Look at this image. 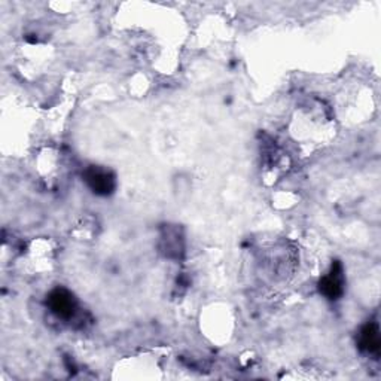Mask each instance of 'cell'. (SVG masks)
Masks as SVG:
<instances>
[{"label":"cell","mask_w":381,"mask_h":381,"mask_svg":"<svg viewBox=\"0 0 381 381\" xmlns=\"http://www.w3.org/2000/svg\"><path fill=\"white\" fill-rule=\"evenodd\" d=\"M344 279H342V268L340 263H335L332 265L331 273L325 275L320 282V290L323 295H326L329 300H338L344 290Z\"/></svg>","instance_id":"3"},{"label":"cell","mask_w":381,"mask_h":381,"mask_svg":"<svg viewBox=\"0 0 381 381\" xmlns=\"http://www.w3.org/2000/svg\"><path fill=\"white\" fill-rule=\"evenodd\" d=\"M48 305L60 319H71L75 316L78 303L71 292L66 289H56L49 293Z\"/></svg>","instance_id":"1"},{"label":"cell","mask_w":381,"mask_h":381,"mask_svg":"<svg viewBox=\"0 0 381 381\" xmlns=\"http://www.w3.org/2000/svg\"><path fill=\"white\" fill-rule=\"evenodd\" d=\"M85 182L97 195H109L115 189L113 173L100 167H90L85 171Z\"/></svg>","instance_id":"2"},{"label":"cell","mask_w":381,"mask_h":381,"mask_svg":"<svg viewBox=\"0 0 381 381\" xmlns=\"http://www.w3.org/2000/svg\"><path fill=\"white\" fill-rule=\"evenodd\" d=\"M359 344L360 349L365 350L371 355H377L380 352V331L377 323H368L367 326L362 327L360 337H359Z\"/></svg>","instance_id":"4"}]
</instances>
